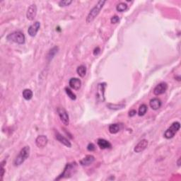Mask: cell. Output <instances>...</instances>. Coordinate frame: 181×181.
I'll return each mask as SVG.
<instances>
[{
	"label": "cell",
	"mask_w": 181,
	"mask_h": 181,
	"mask_svg": "<svg viewBox=\"0 0 181 181\" xmlns=\"http://www.w3.org/2000/svg\"><path fill=\"white\" fill-rule=\"evenodd\" d=\"M136 114H137V110H135V109H132V110H130L129 111V116L130 117H134Z\"/></svg>",
	"instance_id": "29"
},
{
	"label": "cell",
	"mask_w": 181,
	"mask_h": 181,
	"mask_svg": "<svg viewBox=\"0 0 181 181\" xmlns=\"http://www.w3.org/2000/svg\"><path fill=\"white\" fill-rule=\"evenodd\" d=\"M87 149L89 152H93L96 149V146L93 143H89L87 146Z\"/></svg>",
	"instance_id": "28"
},
{
	"label": "cell",
	"mask_w": 181,
	"mask_h": 181,
	"mask_svg": "<svg viewBox=\"0 0 181 181\" xmlns=\"http://www.w3.org/2000/svg\"><path fill=\"white\" fill-rule=\"evenodd\" d=\"M40 28H41V23L39 21H36L29 26L28 29V33L30 36L35 37L38 33Z\"/></svg>",
	"instance_id": "10"
},
{
	"label": "cell",
	"mask_w": 181,
	"mask_h": 181,
	"mask_svg": "<svg viewBox=\"0 0 181 181\" xmlns=\"http://www.w3.org/2000/svg\"><path fill=\"white\" fill-rule=\"evenodd\" d=\"M48 140L45 135H39L36 139V144L39 148H43L48 144Z\"/></svg>",
	"instance_id": "11"
},
{
	"label": "cell",
	"mask_w": 181,
	"mask_h": 181,
	"mask_svg": "<svg viewBox=\"0 0 181 181\" xmlns=\"http://www.w3.org/2000/svg\"><path fill=\"white\" fill-rule=\"evenodd\" d=\"M120 18H119V16H113L112 18L110 19V22L111 24H118L119 21H120Z\"/></svg>",
	"instance_id": "27"
},
{
	"label": "cell",
	"mask_w": 181,
	"mask_h": 181,
	"mask_svg": "<svg viewBox=\"0 0 181 181\" xmlns=\"http://www.w3.org/2000/svg\"><path fill=\"white\" fill-rule=\"evenodd\" d=\"M64 90H65V92L67 94V96H69V98L71 99V100L73 101H75L76 99V96L75 94H74L72 91H71L70 88H69L68 87H65V88H64Z\"/></svg>",
	"instance_id": "25"
},
{
	"label": "cell",
	"mask_w": 181,
	"mask_h": 181,
	"mask_svg": "<svg viewBox=\"0 0 181 181\" xmlns=\"http://www.w3.org/2000/svg\"><path fill=\"white\" fill-rule=\"evenodd\" d=\"M106 1L104 0H101V1H98V3L96 4L95 6H94L93 8L91 10L90 12H89L87 17H86V21L87 24L91 23V22L94 21L96 17H97L98 15L100 14L101 9H103L104 4H106Z\"/></svg>",
	"instance_id": "1"
},
{
	"label": "cell",
	"mask_w": 181,
	"mask_h": 181,
	"mask_svg": "<svg viewBox=\"0 0 181 181\" xmlns=\"http://www.w3.org/2000/svg\"><path fill=\"white\" fill-rule=\"evenodd\" d=\"M58 50H59L58 47L55 46V47H54V48H52L50 50L49 53H48V58L49 60H50V59H52L54 58V56L57 53H58Z\"/></svg>",
	"instance_id": "23"
},
{
	"label": "cell",
	"mask_w": 181,
	"mask_h": 181,
	"mask_svg": "<svg viewBox=\"0 0 181 181\" xmlns=\"http://www.w3.org/2000/svg\"><path fill=\"white\" fill-rule=\"evenodd\" d=\"M107 87V84L106 82L98 84L97 86V89H96V98L98 102H104L106 101L105 98V91L106 88Z\"/></svg>",
	"instance_id": "6"
},
{
	"label": "cell",
	"mask_w": 181,
	"mask_h": 181,
	"mask_svg": "<svg viewBox=\"0 0 181 181\" xmlns=\"http://www.w3.org/2000/svg\"><path fill=\"white\" fill-rule=\"evenodd\" d=\"M22 95H23V97L25 100L29 101L33 98V93L31 89L26 88V89H24V90L23 91V92H22Z\"/></svg>",
	"instance_id": "19"
},
{
	"label": "cell",
	"mask_w": 181,
	"mask_h": 181,
	"mask_svg": "<svg viewBox=\"0 0 181 181\" xmlns=\"http://www.w3.org/2000/svg\"><path fill=\"white\" fill-rule=\"evenodd\" d=\"M71 3H72L71 0H62V1L59 2V6L61 7H65L69 6Z\"/></svg>",
	"instance_id": "26"
},
{
	"label": "cell",
	"mask_w": 181,
	"mask_h": 181,
	"mask_svg": "<svg viewBox=\"0 0 181 181\" xmlns=\"http://www.w3.org/2000/svg\"><path fill=\"white\" fill-rule=\"evenodd\" d=\"M30 152H31V149H30L29 146H26L22 149L20 151L19 155L17 156L14 160V164L15 166H19L21 165L29 157Z\"/></svg>",
	"instance_id": "3"
},
{
	"label": "cell",
	"mask_w": 181,
	"mask_h": 181,
	"mask_svg": "<svg viewBox=\"0 0 181 181\" xmlns=\"http://www.w3.org/2000/svg\"><path fill=\"white\" fill-rule=\"evenodd\" d=\"M101 53V49L100 48H98V47H97V48H96L95 49H94L93 50V54L95 56H97L98 54Z\"/></svg>",
	"instance_id": "30"
},
{
	"label": "cell",
	"mask_w": 181,
	"mask_h": 181,
	"mask_svg": "<svg viewBox=\"0 0 181 181\" xmlns=\"http://www.w3.org/2000/svg\"><path fill=\"white\" fill-rule=\"evenodd\" d=\"M37 15V6L35 4H31L28 9H27L26 12V18L28 19L29 21H33L34 19L36 18Z\"/></svg>",
	"instance_id": "9"
},
{
	"label": "cell",
	"mask_w": 181,
	"mask_h": 181,
	"mask_svg": "<svg viewBox=\"0 0 181 181\" xmlns=\"http://www.w3.org/2000/svg\"><path fill=\"white\" fill-rule=\"evenodd\" d=\"M180 158H178V162H177V163H178V166H180Z\"/></svg>",
	"instance_id": "31"
},
{
	"label": "cell",
	"mask_w": 181,
	"mask_h": 181,
	"mask_svg": "<svg viewBox=\"0 0 181 181\" xmlns=\"http://www.w3.org/2000/svg\"><path fill=\"white\" fill-rule=\"evenodd\" d=\"M94 161H95V157L93 155H86L84 158L79 161V163L83 166H88L92 164Z\"/></svg>",
	"instance_id": "14"
},
{
	"label": "cell",
	"mask_w": 181,
	"mask_h": 181,
	"mask_svg": "<svg viewBox=\"0 0 181 181\" xmlns=\"http://www.w3.org/2000/svg\"><path fill=\"white\" fill-rule=\"evenodd\" d=\"M180 128V123L179 122H174L168 127L164 132V137L166 139H171L174 137L175 134L179 131Z\"/></svg>",
	"instance_id": "5"
},
{
	"label": "cell",
	"mask_w": 181,
	"mask_h": 181,
	"mask_svg": "<svg viewBox=\"0 0 181 181\" xmlns=\"http://www.w3.org/2000/svg\"><path fill=\"white\" fill-rule=\"evenodd\" d=\"M114 179H115V177H113V176L108 178V180H114Z\"/></svg>",
	"instance_id": "32"
},
{
	"label": "cell",
	"mask_w": 181,
	"mask_h": 181,
	"mask_svg": "<svg viewBox=\"0 0 181 181\" xmlns=\"http://www.w3.org/2000/svg\"><path fill=\"white\" fill-rule=\"evenodd\" d=\"M69 85L74 90L78 91L81 87V81L78 78H71L69 81Z\"/></svg>",
	"instance_id": "13"
},
{
	"label": "cell",
	"mask_w": 181,
	"mask_h": 181,
	"mask_svg": "<svg viewBox=\"0 0 181 181\" xmlns=\"http://www.w3.org/2000/svg\"><path fill=\"white\" fill-rule=\"evenodd\" d=\"M97 144L98 147L101 149H107L112 148V144L108 141L104 140V139H98L97 141Z\"/></svg>",
	"instance_id": "17"
},
{
	"label": "cell",
	"mask_w": 181,
	"mask_h": 181,
	"mask_svg": "<svg viewBox=\"0 0 181 181\" xmlns=\"http://www.w3.org/2000/svg\"><path fill=\"white\" fill-rule=\"evenodd\" d=\"M125 107V104H114V103H108L107 105V108L110 110H118L123 109Z\"/></svg>",
	"instance_id": "20"
},
{
	"label": "cell",
	"mask_w": 181,
	"mask_h": 181,
	"mask_svg": "<svg viewBox=\"0 0 181 181\" xmlns=\"http://www.w3.org/2000/svg\"><path fill=\"white\" fill-rule=\"evenodd\" d=\"M147 109H148V107H147V106L146 105V104H142V105L140 106V108H139L138 115L140 116L144 115L146 113H147Z\"/></svg>",
	"instance_id": "24"
},
{
	"label": "cell",
	"mask_w": 181,
	"mask_h": 181,
	"mask_svg": "<svg viewBox=\"0 0 181 181\" xmlns=\"http://www.w3.org/2000/svg\"><path fill=\"white\" fill-rule=\"evenodd\" d=\"M57 112L58 113V115L60 118L61 122L64 125L67 126L69 124V114L67 112V110L63 107H58L57 108Z\"/></svg>",
	"instance_id": "7"
},
{
	"label": "cell",
	"mask_w": 181,
	"mask_h": 181,
	"mask_svg": "<svg viewBox=\"0 0 181 181\" xmlns=\"http://www.w3.org/2000/svg\"><path fill=\"white\" fill-rule=\"evenodd\" d=\"M168 89V84L166 82H161L153 89V94L155 96H159L164 93Z\"/></svg>",
	"instance_id": "8"
},
{
	"label": "cell",
	"mask_w": 181,
	"mask_h": 181,
	"mask_svg": "<svg viewBox=\"0 0 181 181\" xmlns=\"http://www.w3.org/2000/svg\"><path fill=\"white\" fill-rule=\"evenodd\" d=\"M76 168H77V163L75 162L69 163L65 166L62 173L59 175L58 178H55V180H59L62 178H67L71 176L73 173H75Z\"/></svg>",
	"instance_id": "2"
},
{
	"label": "cell",
	"mask_w": 181,
	"mask_h": 181,
	"mask_svg": "<svg viewBox=\"0 0 181 181\" xmlns=\"http://www.w3.org/2000/svg\"><path fill=\"white\" fill-rule=\"evenodd\" d=\"M148 144H149L148 140L144 139V140H141L140 142L135 146V149H134V151H135V152L136 153L142 152L144 150L146 149V148H147L148 146Z\"/></svg>",
	"instance_id": "12"
},
{
	"label": "cell",
	"mask_w": 181,
	"mask_h": 181,
	"mask_svg": "<svg viewBox=\"0 0 181 181\" xmlns=\"http://www.w3.org/2000/svg\"><path fill=\"white\" fill-rule=\"evenodd\" d=\"M55 137L57 139V140L59 141V142H60L61 144H62L65 146V147H68V148H71V142H69V141L66 137H64V136L62 135L60 133H59L58 132H57L55 133Z\"/></svg>",
	"instance_id": "15"
},
{
	"label": "cell",
	"mask_w": 181,
	"mask_h": 181,
	"mask_svg": "<svg viewBox=\"0 0 181 181\" xmlns=\"http://www.w3.org/2000/svg\"><path fill=\"white\" fill-rule=\"evenodd\" d=\"M122 128V125L120 124L115 123V124H111V125H109L108 130L109 132L111 134H117L119 132Z\"/></svg>",
	"instance_id": "18"
},
{
	"label": "cell",
	"mask_w": 181,
	"mask_h": 181,
	"mask_svg": "<svg viewBox=\"0 0 181 181\" xmlns=\"http://www.w3.org/2000/svg\"><path fill=\"white\" fill-rule=\"evenodd\" d=\"M149 106L153 110H157L162 107V102L159 98H152V100L149 101Z\"/></svg>",
	"instance_id": "16"
},
{
	"label": "cell",
	"mask_w": 181,
	"mask_h": 181,
	"mask_svg": "<svg viewBox=\"0 0 181 181\" xmlns=\"http://www.w3.org/2000/svg\"><path fill=\"white\" fill-rule=\"evenodd\" d=\"M6 39L9 41L14 42L15 43L23 45L26 42V37L24 33L21 31H15L13 33L9 34L6 37Z\"/></svg>",
	"instance_id": "4"
},
{
	"label": "cell",
	"mask_w": 181,
	"mask_h": 181,
	"mask_svg": "<svg viewBox=\"0 0 181 181\" xmlns=\"http://www.w3.org/2000/svg\"><path fill=\"white\" fill-rule=\"evenodd\" d=\"M76 72L80 77H84L86 74V67L84 65L79 66L76 69Z\"/></svg>",
	"instance_id": "21"
},
{
	"label": "cell",
	"mask_w": 181,
	"mask_h": 181,
	"mask_svg": "<svg viewBox=\"0 0 181 181\" xmlns=\"http://www.w3.org/2000/svg\"><path fill=\"white\" fill-rule=\"evenodd\" d=\"M127 4L125 3V2H120V3H119L117 6H116V10L118 12H123L126 11V10L127 9Z\"/></svg>",
	"instance_id": "22"
}]
</instances>
